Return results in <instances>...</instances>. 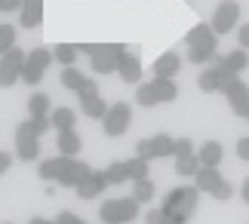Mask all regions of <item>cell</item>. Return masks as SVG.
Wrapping results in <instances>:
<instances>
[{"label": "cell", "instance_id": "11", "mask_svg": "<svg viewBox=\"0 0 249 224\" xmlns=\"http://www.w3.org/2000/svg\"><path fill=\"white\" fill-rule=\"evenodd\" d=\"M209 25H213V31L218 37L231 34V28H240V3H237V0H222Z\"/></svg>", "mask_w": 249, "mask_h": 224}, {"label": "cell", "instance_id": "28", "mask_svg": "<svg viewBox=\"0 0 249 224\" xmlns=\"http://www.w3.org/2000/svg\"><path fill=\"white\" fill-rule=\"evenodd\" d=\"M28 114H31V117H50L53 114L50 95H46V92H34L31 99H28Z\"/></svg>", "mask_w": 249, "mask_h": 224}, {"label": "cell", "instance_id": "38", "mask_svg": "<svg viewBox=\"0 0 249 224\" xmlns=\"http://www.w3.org/2000/svg\"><path fill=\"white\" fill-rule=\"evenodd\" d=\"M237 43H240V50H249V25L237 28Z\"/></svg>", "mask_w": 249, "mask_h": 224}, {"label": "cell", "instance_id": "21", "mask_svg": "<svg viewBox=\"0 0 249 224\" xmlns=\"http://www.w3.org/2000/svg\"><path fill=\"white\" fill-rule=\"evenodd\" d=\"M197 160H200V166L218 169V163H222V144H218V141H203L197 148Z\"/></svg>", "mask_w": 249, "mask_h": 224}, {"label": "cell", "instance_id": "20", "mask_svg": "<svg viewBox=\"0 0 249 224\" xmlns=\"http://www.w3.org/2000/svg\"><path fill=\"white\" fill-rule=\"evenodd\" d=\"M83 148V141H80V135L68 129V132H59V138H55V151L62 154V157H77Z\"/></svg>", "mask_w": 249, "mask_h": 224}, {"label": "cell", "instance_id": "26", "mask_svg": "<svg viewBox=\"0 0 249 224\" xmlns=\"http://www.w3.org/2000/svg\"><path fill=\"white\" fill-rule=\"evenodd\" d=\"M77 52H80V46H74V43H55V46H53V58H55L62 68H71L74 58H77Z\"/></svg>", "mask_w": 249, "mask_h": 224}, {"label": "cell", "instance_id": "5", "mask_svg": "<svg viewBox=\"0 0 249 224\" xmlns=\"http://www.w3.org/2000/svg\"><path fill=\"white\" fill-rule=\"evenodd\" d=\"M37 154H40V135L34 132V123L25 120L16 126V157L25 163H34Z\"/></svg>", "mask_w": 249, "mask_h": 224}, {"label": "cell", "instance_id": "32", "mask_svg": "<svg viewBox=\"0 0 249 224\" xmlns=\"http://www.w3.org/2000/svg\"><path fill=\"white\" fill-rule=\"evenodd\" d=\"M105 178H108V184H123V181H129L126 160H117V163H111V166L105 169Z\"/></svg>", "mask_w": 249, "mask_h": 224}, {"label": "cell", "instance_id": "4", "mask_svg": "<svg viewBox=\"0 0 249 224\" xmlns=\"http://www.w3.org/2000/svg\"><path fill=\"white\" fill-rule=\"evenodd\" d=\"M136 215H139V200H132V197L105 200L99 206V221L102 224H129Z\"/></svg>", "mask_w": 249, "mask_h": 224}, {"label": "cell", "instance_id": "23", "mask_svg": "<svg viewBox=\"0 0 249 224\" xmlns=\"http://www.w3.org/2000/svg\"><path fill=\"white\" fill-rule=\"evenodd\" d=\"M50 123L59 132H68V129H74V123H77V111H71V108H53Z\"/></svg>", "mask_w": 249, "mask_h": 224}, {"label": "cell", "instance_id": "44", "mask_svg": "<svg viewBox=\"0 0 249 224\" xmlns=\"http://www.w3.org/2000/svg\"><path fill=\"white\" fill-rule=\"evenodd\" d=\"M28 224H55V221H46V218H31Z\"/></svg>", "mask_w": 249, "mask_h": 224}, {"label": "cell", "instance_id": "45", "mask_svg": "<svg viewBox=\"0 0 249 224\" xmlns=\"http://www.w3.org/2000/svg\"><path fill=\"white\" fill-rule=\"evenodd\" d=\"M169 224H176V221H169Z\"/></svg>", "mask_w": 249, "mask_h": 224}, {"label": "cell", "instance_id": "41", "mask_svg": "<svg viewBox=\"0 0 249 224\" xmlns=\"http://www.w3.org/2000/svg\"><path fill=\"white\" fill-rule=\"evenodd\" d=\"M95 92H99V83H95V80H92V77H89V80H86V83H83V89H80L77 95H95Z\"/></svg>", "mask_w": 249, "mask_h": 224}, {"label": "cell", "instance_id": "46", "mask_svg": "<svg viewBox=\"0 0 249 224\" xmlns=\"http://www.w3.org/2000/svg\"><path fill=\"white\" fill-rule=\"evenodd\" d=\"M3 224H9V221H3Z\"/></svg>", "mask_w": 249, "mask_h": 224}, {"label": "cell", "instance_id": "34", "mask_svg": "<svg viewBox=\"0 0 249 224\" xmlns=\"http://www.w3.org/2000/svg\"><path fill=\"white\" fill-rule=\"evenodd\" d=\"M9 50H16V28L0 25V55H6Z\"/></svg>", "mask_w": 249, "mask_h": 224}, {"label": "cell", "instance_id": "22", "mask_svg": "<svg viewBox=\"0 0 249 224\" xmlns=\"http://www.w3.org/2000/svg\"><path fill=\"white\" fill-rule=\"evenodd\" d=\"M151 83H154V89H157L160 104H169V102L178 99V86H176V80H169V77H154Z\"/></svg>", "mask_w": 249, "mask_h": 224}, {"label": "cell", "instance_id": "2", "mask_svg": "<svg viewBox=\"0 0 249 224\" xmlns=\"http://www.w3.org/2000/svg\"><path fill=\"white\" fill-rule=\"evenodd\" d=\"M197 197H200L197 184H181V188H172V190L166 193V200L160 203V209L169 215V221L185 224V221L197 212Z\"/></svg>", "mask_w": 249, "mask_h": 224}, {"label": "cell", "instance_id": "6", "mask_svg": "<svg viewBox=\"0 0 249 224\" xmlns=\"http://www.w3.org/2000/svg\"><path fill=\"white\" fill-rule=\"evenodd\" d=\"M123 52H126V46H123V43H99L95 55L89 58L92 74H114V71L120 68Z\"/></svg>", "mask_w": 249, "mask_h": 224}, {"label": "cell", "instance_id": "36", "mask_svg": "<svg viewBox=\"0 0 249 224\" xmlns=\"http://www.w3.org/2000/svg\"><path fill=\"white\" fill-rule=\"evenodd\" d=\"M145 224H169V215L163 209H148L145 212Z\"/></svg>", "mask_w": 249, "mask_h": 224}, {"label": "cell", "instance_id": "7", "mask_svg": "<svg viewBox=\"0 0 249 224\" xmlns=\"http://www.w3.org/2000/svg\"><path fill=\"white\" fill-rule=\"evenodd\" d=\"M136 157L142 160H160V157H176V138L172 135H154V138H142L136 144Z\"/></svg>", "mask_w": 249, "mask_h": 224}, {"label": "cell", "instance_id": "13", "mask_svg": "<svg viewBox=\"0 0 249 224\" xmlns=\"http://www.w3.org/2000/svg\"><path fill=\"white\" fill-rule=\"evenodd\" d=\"M231 77H237V74H231V71H228V68H225V65L215 58L213 65H206L203 71H200L197 86H200L203 92H222V89H225V83L231 80Z\"/></svg>", "mask_w": 249, "mask_h": 224}, {"label": "cell", "instance_id": "1", "mask_svg": "<svg viewBox=\"0 0 249 224\" xmlns=\"http://www.w3.org/2000/svg\"><path fill=\"white\" fill-rule=\"evenodd\" d=\"M89 172L92 169L86 166L83 160L62 157V154H55V157H50V160H40V166H37V175H40L43 181H55L59 188H77Z\"/></svg>", "mask_w": 249, "mask_h": 224}, {"label": "cell", "instance_id": "35", "mask_svg": "<svg viewBox=\"0 0 249 224\" xmlns=\"http://www.w3.org/2000/svg\"><path fill=\"white\" fill-rule=\"evenodd\" d=\"M188 154H197L194 141H191L188 135H181V138H176V157H188Z\"/></svg>", "mask_w": 249, "mask_h": 224}, {"label": "cell", "instance_id": "47", "mask_svg": "<svg viewBox=\"0 0 249 224\" xmlns=\"http://www.w3.org/2000/svg\"><path fill=\"white\" fill-rule=\"evenodd\" d=\"M246 120H249V117H246Z\"/></svg>", "mask_w": 249, "mask_h": 224}, {"label": "cell", "instance_id": "12", "mask_svg": "<svg viewBox=\"0 0 249 224\" xmlns=\"http://www.w3.org/2000/svg\"><path fill=\"white\" fill-rule=\"evenodd\" d=\"M225 99H228V104H231V114L234 117H249V86L240 80V77H231V80L225 83Z\"/></svg>", "mask_w": 249, "mask_h": 224}, {"label": "cell", "instance_id": "24", "mask_svg": "<svg viewBox=\"0 0 249 224\" xmlns=\"http://www.w3.org/2000/svg\"><path fill=\"white\" fill-rule=\"evenodd\" d=\"M218 62H222L231 74H240V71H246V68H249V55H246V50H240V46H237L234 52H225Z\"/></svg>", "mask_w": 249, "mask_h": 224}, {"label": "cell", "instance_id": "33", "mask_svg": "<svg viewBox=\"0 0 249 224\" xmlns=\"http://www.w3.org/2000/svg\"><path fill=\"white\" fill-rule=\"evenodd\" d=\"M126 172H129V181H142V178H148V160H142V157L126 160Z\"/></svg>", "mask_w": 249, "mask_h": 224}, {"label": "cell", "instance_id": "31", "mask_svg": "<svg viewBox=\"0 0 249 224\" xmlns=\"http://www.w3.org/2000/svg\"><path fill=\"white\" fill-rule=\"evenodd\" d=\"M154 181L151 178H142V181H132V200H139V203H148V200H154Z\"/></svg>", "mask_w": 249, "mask_h": 224}, {"label": "cell", "instance_id": "42", "mask_svg": "<svg viewBox=\"0 0 249 224\" xmlns=\"http://www.w3.org/2000/svg\"><path fill=\"white\" fill-rule=\"evenodd\" d=\"M9 166H13V157H9L6 151H0V175H6V172H9Z\"/></svg>", "mask_w": 249, "mask_h": 224}, {"label": "cell", "instance_id": "3", "mask_svg": "<svg viewBox=\"0 0 249 224\" xmlns=\"http://www.w3.org/2000/svg\"><path fill=\"white\" fill-rule=\"evenodd\" d=\"M194 184H197L200 193H209V197H215L218 203L231 200V193H234L231 181H225V175L213 166H200V172L194 175Z\"/></svg>", "mask_w": 249, "mask_h": 224}, {"label": "cell", "instance_id": "15", "mask_svg": "<svg viewBox=\"0 0 249 224\" xmlns=\"http://www.w3.org/2000/svg\"><path fill=\"white\" fill-rule=\"evenodd\" d=\"M117 74H120L123 83H139L142 80V58H139V52H129V50L123 52Z\"/></svg>", "mask_w": 249, "mask_h": 224}, {"label": "cell", "instance_id": "19", "mask_svg": "<svg viewBox=\"0 0 249 224\" xmlns=\"http://www.w3.org/2000/svg\"><path fill=\"white\" fill-rule=\"evenodd\" d=\"M151 71H154V77H176L181 71V58L178 52H163V55H157V62L151 65Z\"/></svg>", "mask_w": 249, "mask_h": 224}, {"label": "cell", "instance_id": "25", "mask_svg": "<svg viewBox=\"0 0 249 224\" xmlns=\"http://www.w3.org/2000/svg\"><path fill=\"white\" fill-rule=\"evenodd\" d=\"M218 58V46H188V62L194 65H213Z\"/></svg>", "mask_w": 249, "mask_h": 224}, {"label": "cell", "instance_id": "39", "mask_svg": "<svg viewBox=\"0 0 249 224\" xmlns=\"http://www.w3.org/2000/svg\"><path fill=\"white\" fill-rule=\"evenodd\" d=\"M25 0H0V13H13V9H22Z\"/></svg>", "mask_w": 249, "mask_h": 224}, {"label": "cell", "instance_id": "40", "mask_svg": "<svg viewBox=\"0 0 249 224\" xmlns=\"http://www.w3.org/2000/svg\"><path fill=\"white\" fill-rule=\"evenodd\" d=\"M237 157H240V160H249V135L237 141Z\"/></svg>", "mask_w": 249, "mask_h": 224}, {"label": "cell", "instance_id": "43", "mask_svg": "<svg viewBox=\"0 0 249 224\" xmlns=\"http://www.w3.org/2000/svg\"><path fill=\"white\" fill-rule=\"evenodd\" d=\"M240 200L246 203V206H249V178L243 181V188H240Z\"/></svg>", "mask_w": 249, "mask_h": 224}, {"label": "cell", "instance_id": "14", "mask_svg": "<svg viewBox=\"0 0 249 224\" xmlns=\"http://www.w3.org/2000/svg\"><path fill=\"white\" fill-rule=\"evenodd\" d=\"M105 188H108L105 169H102V172H99V169H92V172L86 175V178H83L74 190H77V197H80V200H95V197H102V190H105Z\"/></svg>", "mask_w": 249, "mask_h": 224}, {"label": "cell", "instance_id": "30", "mask_svg": "<svg viewBox=\"0 0 249 224\" xmlns=\"http://www.w3.org/2000/svg\"><path fill=\"white\" fill-rule=\"evenodd\" d=\"M136 102L142 104V108H154V104H160L154 83H139L136 86Z\"/></svg>", "mask_w": 249, "mask_h": 224}, {"label": "cell", "instance_id": "16", "mask_svg": "<svg viewBox=\"0 0 249 224\" xmlns=\"http://www.w3.org/2000/svg\"><path fill=\"white\" fill-rule=\"evenodd\" d=\"M18 22L22 28H40L43 25V0H25L22 9H18Z\"/></svg>", "mask_w": 249, "mask_h": 224}, {"label": "cell", "instance_id": "17", "mask_svg": "<svg viewBox=\"0 0 249 224\" xmlns=\"http://www.w3.org/2000/svg\"><path fill=\"white\" fill-rule=\"evenodd\" d=\"M185 43H188V46H218V34L213 31V25L200 22V25H194V28L185 34Z\"/></svg>", "mask_w": 249, "mask_h": 224}, {"label": "cell", "instance_id": "9", "mask_svg": "<svg viewBox=\"0 0 249 224\" xmlns=\"http://www.w3.org/2000/svg\"><path fill=\"white\" fill-rule=\"evenodd\" d=\"M50 62H53V50H46V46H37V50H31V52H28V58H25L22 80H25L28 86L40 83L43 74H46V68H50Z\"/></svg>", "mask_w": 249, "mask_h": 224}, {"label": "cell", "instance_id": "29", "mask_svg": "<svg viewBox=\"0 0 249 224\" xmlns=\"http://www.w3.org/2000/svg\"><path fill=\"white\" fill-rule=\"evenodd\" d=\"M197 172H200V160H197V154H188V157H176V175L194 178Z\"/></svg>", "mask_w": 249, "mask_h": 224}, {"label": "cell", "instance_id": "8", "mask_svg": "<svg viewBox=\"0 0 249 224\" xmlns=\"http://www.w3.org/2000/svg\"><path fill=\"white\" fill-rule=\"evenodd\" d=\"M132 123V108H129V102H114L108 114H105V120H102V129L108 138H117V135L126 132V126Z\"/></svg>", "mask_w": 249, "mask_h": 224}, {"label": "cell", "instance_id": "37", "mask_svg": "<svg viewBox=\"0 0 249 224\" xmlns=\"http://www.w3.org/2000/svg\"><path fill=\"white\" fill-rule=\"evenodd\" d=\"M55 224H86L80 215H74V212H59L55 215Z\"/></svg>", "mask_w": 249, "mask_h": 224}, {"label": "cell", "instance_id": "18", "mask_svg": "<svg viewBox=\"0 0 249 224\" xmlns=\"http://www.w3.org/2000/svg\"><path fill=\"white\" fill-rule=\"evenodd\" d=\"M77 99H80L83 117H89V120H105V114H108V108H111L108 102H102L99 92H95V95H77Z\"/></svg>", "mask_w": 249, "mask_h": 224}, {"label": "cell", "instance_id": "27", "mask_svg": "<svg viewBox=\"0 0 249 224\" xmlns=\"http://www.w3.org/2000/svg\"><path fill=\"white\" fill-rule=\"evenodd\" d=\"M86 80H89V77H86L83 71H77L74 65H71V68H65V71H62V86H65V89H71V92H80Z\"/></svg>", "mask_w": 249, "mask_h": 224}, {"label": "cell", "instance_id": "10", "mask_svg": "<svg viewBox=\"0 0 249 224\" xmlns=\"http://www.w3.org/2000/svg\"><path fill=\"white\" fill-rule=\"evenodd\" d=\"M25 58L28 52L25 50H9L6 55H0V86L3 89H9L16 80H22V71H25Z\"/></svg>", "mask_w": 249, "mask_h": 224}]
</instances>
